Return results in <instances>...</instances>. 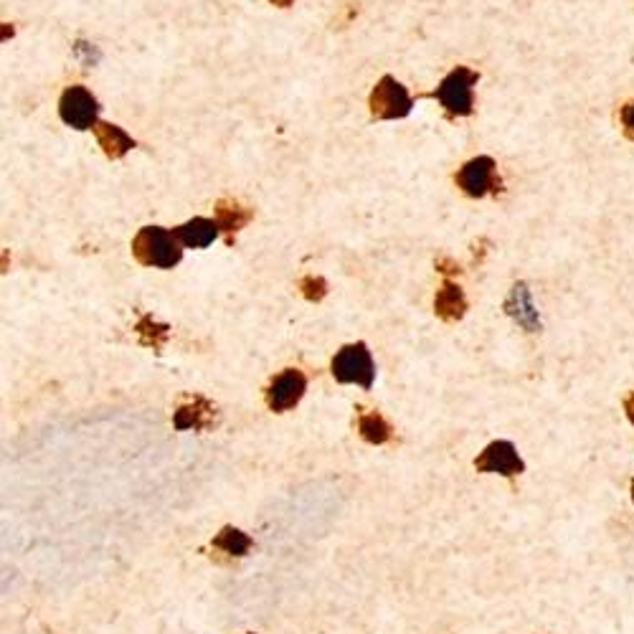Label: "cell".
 Masks as SVG:
<instances>
[{
  "instance_id": "obj_23",
  "label": "cell",
  "mask_w": 634,
  "mask_h": 634,
  "mask_svg": "<svg viewBox=\"0 0 634 634\" xmlns=\"http://www.w3.org/2000/svg\"><path fill=\"white\" fill-rule=\"evenodd\" d=\"M249 634H252V632H249Z\"/></svg>"
},
{
  "instance_id": "obj_22",
  "label": "cell",
  "mask_w": 634,
  "mask_h": 634,
  "mask_svg": "<svg viewBox=\"0 0 634 634\" xmlns=\"http://www.w3.org/2000/svg\"><path fill=\"white\" fill-rule=\"evenodd\" d=\"M632 503H634V482H632Z\"/></svg>"
},
{
  "instance_id": "obj_8",
  "label": "cell",
  "mask_w": 634,
  "mask_h": 634,
  "mask_svg": "<svg viewBox=\"0 0 634 634\" xmlns=\"http://www.w3.org/2000/svg\"><path fill=\"white\" fill-rule=\"evenodd\" d=\"M307 394V376L300 368H287V371L279 373L272 383L267 386V406L274 414H285V411L295 409L302 401V396Z\"/></svg>"
},
{
  "instance_id": "obj_3",
  "label": "cell",
  "mask_w": 634,
  "mask_h": 634,
  "mask_svg": "<svg viewBox=\"0 0 634 634\" xmlns=\"http://www.w3.org/2000/svg\"><path fill=\"white\" fill-rule=\"evenodd\" d=\"M330 373L338 383H356L361 389H371L376 381V363L366 343H350L335 353Z\"/></svg>"
},
{
  "instance_id": "obj_20",
  "label": "cell",
  "mask_w": 634,
  "mask_h": 634,
  "mask_svg": "<svg viewBox=\"0 0 634 634\" xmlns=\"http://www.w3.org/2000/svg\"><path fill=\"white\" fill-rule=\"evenodd\" d=\"M624 414H627V419L632 421V427H634V391L632 394H627V399H624Z\"/></svg>"
},
{
  "instance_id": "obj_2",
  "label": "cell",
  "mask_w": 634,
  "mask_h": 634,
  "mask_svg": "<svg viewBox=\"0 0 634 634\" xmlns=\"http://www.w3.org/2000/svg\"><path fill=\"white\" fill-rule=\"evenodd\" d=\"M480 82V74L467 66H454L452 72L439 82L434 97L444 107L449 117H470L475 110V84Z\"/></svg>"
},
{
  "instance_id": "obj_1",
  "label": "cell",
  "mask_w": 634,
  "mask_h": 634,
  "mask_svg": "<svg viewBox=\"0 0 634 634\" xmlns=\"http://www.w3.org/2000/svg\"><path fill=\"white\" fill-rule=\"evenodd\" d=\"M181 246L173 231L163 226H143L132 239V254L143 267L173 269L183 259Z\"/></svg>"
},
{
  "instance_id": "obj_19",
  "label": "cell",
  "mask_w": 634,
  "mask_h": 634,
  "mask_svg": "<svg viewBox=\"0 0 634 634\" xmlns=\"http://www.w3.org/2000/svg\"><path fill=\"white\" fill-rule=\"evenodd\" d=\"M619 122H622L624 135H627L629 140H634V99L619 110Z\"/></svg>"
},
{
  "instance_id": "obj_5",
  "label": "cell",
  "mask_w": 634,
  "mask_h": 634,
  "mask_svg": "<svg viewBox=\"0 0 634 634\" xmlns=\"http://www.w3.org/2000/svg\"><path fill=\"white\" fill-rule=\"evenodd\" d=\"M368 107H371L373 120H404V117L411 115L414 102H411L409 89L386 74V77H381V82L373 87Z\"/></svg>"
},
{
  "instance_id": "obj_14",
  "label": "cell",
  "mask_w": 634,
  "mask_h": 634,
  "mask_svg": "<svg viewBox=\"0 0 634 634\" xmlns=\"http://www.w3.org/2000/svg\"><path fill=\"white\" fill-rule=\"evenodd\" d=\"M94 135H97V143L99 148H102V153L110 160H122L132 148H135V140H132L122 127L112 125V122H97Z\"/></svg>"
},
{
  "instance_id": "obj_7",
  "label": "cell",
  "mask_w": 634,
  "mask_h": 634,
  "mask_svg": "<svg viewBox=\"0 0 634 634\" xmlns=\"http://www.w3.org/2000/svg\"><path fill=\"white\" fill-rule=\"evenodd\" d=\"M475 470L482 475H500L515 480L518 475L525 472V462L520 460L518 449L508 439H498V442H490L480 452V457L475 460Z\"/></svg>"
},
{
  "instance_id": "obj_6",
  "label": "cell",
  "mask_w": 634,
  "mask_h": 634,
  "mask_svg": "<svg viewBox=\"0 0 634 634\" xmlns=\"http://www.w3.org/2000/svg\"><path fill=\"white\" fill-rule=\"evenodd\" d=\"M59 115L64 125H69L72 130H94L99 122V102L87 87L74 84V87H66L61 94Z\"/></svg>"
},
{
  "instance_id": "obj_17",
  "label": "cell",
  "mask_w": 634,
  "mask_h": 634,
  "mask_svg": "<svg viewBox=\"0 0 634 634\" xmlns=\"http://www.w3.org/2000/svg\"><path fill=\"white\" fill-rule=\"evenodd\" d=\"M252 546V538L246 536L244 531H239V528H234V525H224L219 531V536L214 538V548H219V551L229 553V556L234 558H244L246 553L252 551Z\"/></svg>"
},
{
  "instance_id": "obj_13",
  "label": "cell",
  "mask_w": 634,
  "mask_h": 634,
  "mask_svg": "<svg viewBox=\"0 0 634 634\" xmlns=\"http://www.w3.org/2000/svg\"><path fill=\"white\" fill-rule=\"evenodd\" d=\"M434 312H437V317L444 320V323H457V320H462L467 312V297L465 292H462V287L449 282V279H444L442 287L437 290V297H434Z\"/></svg>"
},
{
  "instance_id": "obj_11",
  "label": "cell",
  "mask_w": 634,
  "mask_h": 634,
  "mask_svg": "<svg viewBox=\"0 0 634 634\" xmlns=\"http://www.w3.org/2000/svg\"><path fill=\"white\" fill-rule=\"evenodd\" d=\"M252 219L254 208L244 206V203L236 201V198H221V201L216 203V224H219V229L224 231L229 241L234 239L244 226H249Z\"/></svg>"
},
{
  "instance_id": "obj_21",
  "label": "cell",
  "mask_w": 634,
  "mask_h": 634,
  "mask_svg": "<svg viewBox=\"0 0 634 634\" xmlns=\"http://www.w3.org/2000/svg\"><path fill=\"white\" fill-rule=\"evenodd\" d=\"M269 3H272V6H277V8H290L292 3H295V0H269Z\"/></svg>"
},
{
  "instance_id": "obj_9",
  "label": "cell",
  "mask_w": 634,
  "mask_h": 634,
  "mask_svg": "<svg viewBox=\"0 0 634 634\" xmlns=\"http://www.w3.org/2000/svg\"><path fill=\"white\" fill-rule=\"evenodd\" d=\"M505 312L513 317L520 328L528 330V333H538L541 330V317H538L536 305H533V295L525 282H518L510 290L508 300H505Z\"/></svg>"
},
{
  "instance_id": "obj_18",
  "label": "cell",
  "mask_w": 634,
  "mask_h": 634,
  "mask_svg": "<svg viewBox=\"0 0 634 634\" xmlns=\"http://www.w3.org/2000/svg\"><path fill=\"white\" fill-rule=\"evenodd\" d=\"M300 290L307 302H323L325 295H328V282L323 277L307 274L305 279H300Z\"/></svg>"
},
{
  "instance_id": "obj_12",
  "label": "cell",
  "mask_w": 634,
  "mask_h": 634,
  "mask_svg": "<svg viewBox=\"0 0 634 634\" xmlns=\"http://www.w3.org/2000/svg\"><path fill=\"white\" fill-rule=\"evenodd\" d=\"M173 234L175 239L181 241L183 246H188V249H206V246H211L219 239L221 229L216 221L196 216V219L186 221V224H181L178 229H173Z\"/></svg>"
},
{
  "instance_id": "obj_4",
  "label": "cell",
  "mask_w": 634,
  "mask_h": 634,
  "mask_svg": "<svg viewBox=\"0 0 634 634\" xmlns=\"http://www.w3.org/2000/svg\"><path fill=\"white\" fill-rule=\"evenodd\" d=\"M454 181H457V188L470 198H485L503 191V181L498 178V163L490 155H477V158L467 160L457 170Z\"/></svg>"
},
{
  "instance_id": "obj_10",
  "label": "cell",
  "mask_w": 634,
  "mask_h": 634,
  "mask_svg": "<svg viewBox=\"0 0 634 634\" xmlns=\"http://www.w3.org/2000/svg\"><path fill=\"white\" fill-rule=\"evenodd\" d=\"M216 421V406L203 396H196L191 404H183L175 411L173 427L178 432H188V429H211Z\"/></svg>"
},
{
  "instance_id": "obj_16",
  "label": "cell",
  "mask_w": 634,
  "mask_h": 634,
  "mask_svg": "<svg viewBox=\"0 0 634 634\" xmlns=\"http://www.w3.org/2000/svg\"><path fill=\"white\" fill-rule=\"evenodd\" d=\"M135 333H137V340H140V345H145V348L160 350L165 343H168L170 325L158 323V320H155V317L150 315V312H145V315H140V320H137Z\"/></svg>"
},
{
  "instance_id": "obj_15",
  "label": "cell",
  "mask_w": 634,
  "mask_h": 634,
  "mask_svg": "<svg viewBox=\"0 0 634 634\" xmlns=\"http://www.w3.org/2000/svg\"><path fill=\"white\" fill-rule=\"evenodd\" d=\"M358 434L363 437V442L376 444V447L378 444H389L394 439V429L378 411H361L358 414Z\"/></svg>"
}]
</instances>
